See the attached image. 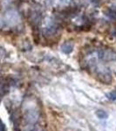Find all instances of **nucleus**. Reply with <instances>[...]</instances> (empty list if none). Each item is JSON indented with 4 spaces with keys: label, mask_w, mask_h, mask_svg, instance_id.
I'll return each instance as SVG.
<instances>
[{
    "label": "nucleus",
    "mask_w": 116,
    "mask_h": 131,
    "mask_svg": "<svg viewBox=\"0 0 116 131\" xmlns=\"http://www.w3.org/2000/svg\"><path fill=\"white\" fill-rule=\"evenodd\" d=\"M0 131H5V126L0 120Z\"/></svg>",
    "instance_id": "10"
},
{
    "label": "nucleus",
    "mask_w": 116,
    "mask_h": 131,
    "mask_svg": "<svg viewBox=\"0 0 116 131\" xmlns=\"http://www.w3.org/2000/svg\"><path fill=\"white\" fill-rule=\"evenodd\" d=\"M78 10L77 8H67V9L64 10H63L62 13L64 14L65 16H72V15H74L75 13H77L78 12Z\"/></svg>",
    "instance_id": "6"
},
{
    "label": "nucleus",
    "mask_w": 116,
    "mask_h": 131,
    "mask_svg": "<svg viewBox=\"0 0 116 131\" xmlns=\"http://www.w3.org/2000/svg\"><path fill=\"white\" fill-rule=\"evenodd\" d=\"M4 20H5L6 25H10V26H14V25H17L19 23L20 16L18 13V12H16L14 10H8L5 13Z\"/></svg>",
    "instance_id": "2"
},
{
    "label": "nucleus",
    "mask_w": 116,
    "mask_h": 131,
    "mask_svg": "<svg viewBox=\"0 0 116 131\" xmlns=\"http://www.w3.org/2000/svg\"><path fill=\"white\" fill-rule=\"evenodd\" d=\"M112 34H113V36H115V37H116V28L113 29V31H112Z\"/></svg>",
    "instance_id": "12"
},
{
    "label": "nucleus",
    "mask_w": 116,
    "mask_h": 131,
    "mask_svg": "<svg viewBox=\"0 0 116 131\" xmlns=\"http://www.w3.org/2000/svg\"><path fill=\"white\" fill-rule=\"evenodd\" d=\"M59 26L56 24V22H54L51 18H47V20H45V25L43 27V34L45 37H51V36L54 35L58 31Z\"/></svg>",
    "instance_id": "1"
},
{
    "label": "nucleus",
    "mask_w": 116,
    "mask_h": 131,
    "mask_svg": "<svg viewBox=\"0 0 116 131\" xmlns=\"http://www.w3.org/2000/svg\"><path fill=\"white\" fill-rule=\"evenodd\" d=\"M7 90H8V88L5 84H1V85H0V99L7 93Z\"/></svg>",
    "instance_id": "8"
},
{
    "label": "nucleus",
    "mask_w": 116,
    "mask_h": 131,
    "mask_svg": "<svg viewBox=\"0 0 116 131\" xmlns=\"http://www.w3.org/2000/svg\"><path fill=\"white\" fill-rule=\"evenodd\" d=\"M97 75H98L100 81L104 82V83H106V84H109L112 81L111 73L107 68H105V67L99 68L98 72H97Z\"/></svg>",
    "instance_id": "3"
},
{
    "label": "nucleus",
    "mask_w": 116,
    "mask_h": 131,
    "mask_svg": "<svg viewBox=\"0 0 116 131\" xmlns=\"http://www.w3.org/2000/svg\"><path fill=\"white\" fill-rule=\"evenodd\" d=\"M71 0H60V3L61 5H67V4L70 3Z\"/></svg>",
    "instance_id": "11"
},
{
    "label": "nucleus",
    "mask_w": 116,
    "mask_h": 131,
    "mask_svg": "<svg viewBox=\"0 0 116 131\" xmlns=\"http://www.w3.org/2000/svg\"><path fill=\"white\" fill-rule=\"evenodd\" d=\"M95 114H96L97 117L100 118V119H107V118L108 117V115H107V112H105L104 110H100V109L97 110Z\"/></svg>",
    "instance_id": "7"
},
{
    "label": "nucleus",
    "mask_w": 116,
    "mask_h": 131,
    "mask_svg": "<svg viewBox=\"0 0 116 131\" xmlns=\"http://www.w3.org/2000/svg\"><path fill=\"white\" fill-rule=\"evenodd\" d=\"M107 97L110 101H116V92H110L107 94Z\"/></svg>",
    "instance_id": "9"
},
{
    "label": "nucleus",
    "mask_w": 116,
    "mask_h": 131,
    "mask_svg": "<svg viewBox=\"0 0 116 131\" xmlns=\"http://www.w3.org/2000/svg\"><path fill=\"white\" fill-rule=\"evenodd\" d=\"M104 13L110 20H113V22H116V10L113 9H107L105 10Z\"/></svg>",
    "instance_id": "5"
},
{
    "label": "nucleus",
    "mask_w": 116,
    "mask_h": 131,
    "mask_svg": "<svg viewBox=\"0 0 116 131\" xmlns=\"http://www.w3.org/2000/svg\"><path fill=\"white\" fill-rule=\"evenodd\" d=\"M73 48H74V45H73V42L66 41V42H65L64 44L61 45L60 50L62 51V52H64L65 54H70L73 51Z\"/></svg>",
    "instance_id": "4"
}]
</instances>
